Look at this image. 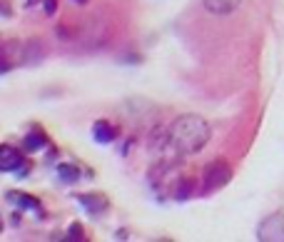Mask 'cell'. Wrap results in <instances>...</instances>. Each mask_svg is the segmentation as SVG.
Wrapping results in <instances>:
<instances>
[{"mask_svg": "<svg viewBox=\"0 0 284 242\" xmlns=\"http://www.w3.org/2000/svg\"><path fill=\"white\" fill-rule=\"evenodd\" d=\"M25 58H28V60H25L28 65H35L38 60H42V48H40V42H38V40H33L30 45H28V50H25Z\"/></svg>", "mask_w": 284, "mask_h": 242, "instance_id": "obj_12", "label": "cell"}, {"mask_svg": "<svg viewBox=\"0 0 284 242\" xmlns=\"http://www.w3.org/2000/svg\"><path fill=\"white\" fill-rule=\"evenodd\" d=\"M167 135H170V147L177 155H194L207 145L209 125L200 115H182L170 125Z\"/></svg>", "mask_w": 284, "mask_h": 242, "instance_id": "obj_1", "label": "cell"}, {"mask_svg": "<svg viewBox=\"0 0 284 242\" xmlns=\"http://www.w3.org/2000/svg\"><path fill=\"white\" fill-rule=\"evenodd\" d=\"M202 3L212 15H229V13L237 10L239 0H202Z\"/></svg>", "mask_w": 284, "mask_h": 242, "instance_id": "obj_7", "label": "cell"}, {"mask_svg": "<svg viewBox=\"0 0 284 242\" xmlns=\"http://www.w3.org/2000/svg\"><path fill=\"white\" fill-rule=\"evenodd\" d=\"M23 165H25V158H23V152L20 150H15L10 145L0 147V170L3 172H18Z\"/></svg>", "mask_w": 284, "mask_h": 242, "instance_id": "obj_3", "label": "cell"}, {"mask_svg": "<svg viewBox=\"0 0 284 242\" xmlns=\"http://www.w3.org/2000/svg\"><path fill=\"white\" fill-rule=\"evenodd\" d=\"M42 10H45L48 18H53L57 13V0H42Z\"/></svg>", "mask_w": 284, "mask_h": 242, "instance_id": "obj_14", "label": "cell"}, {"mask_svg": "<svg viewBox=\"0 0 284 242\" xmlns=\"http://www.w3.org/2000/svg\"><path fill=\"white\" fill-rule=\"evenodd\" d=\"M45 145H48V140H45V135H42V133L25 135V150H30V152H38L40 147H45Z\"/></svg>", "mask_w": 284, "mask_h": 242, "instance_id": "obj_11", "label": "cell"}, {"mask_svg": "<svg viewBox=\"0 0 284 242\" xmlns=\"http://www.w3.org/2000/svg\"><path fill=\"white\" fill-rule=\"evenodd\" d=\"M8 200L15 202L18 207H23V210H33V212H42L40 202L35 200L33 195H25V192H8Z\"/></svg>", "mask_w": 284, "mask_h": 242, "instance_id": "obj_8", "label": "cell"}, {"mask_svg": "<svg viewBox=\"0 0 284 242\" xmlns=\"http://www.w3.org/2000/svg\"><path fill=\"white\" fill-rule=\"evenodd\" d=\"M192 192H194V182L192 180H180L177 190H174V200L185 202V200H189V197H192Z\"/></svg>", "mask_w": 284, "mask_h": 242, "instance_id": "obj_10", "label": "cell"}, {"mask_svg": "<svg viewBox=\"0 0 284 242\" xmlns=\"http://www.w3.org/2000/svg\"><path fill=\"white\" fill-rule=\"evenodd\" d=\"M232 180V167L225 160H212L202 172V192H217Z\"/></svg>", "mask_w": 284, "mask_h": 242, "instance_id": "obj_2", "label": "cell"}, {"mask_svg": "<svg viewBox=\"0 0 284 242\" xmlns=\"http://www.w3.org/2000/svg\"><path fill=\"white\" fill-rule=\"evenodd\" d=\"M82 235H85L82 232V225L80 222H73L70 230H68V240H82Z\"/></svg>", "mask_w": 284, "mask_h": 242, "instance_id": "obj_13", "label": "cell"}, {"mask_svg": "<svg viewBox=\"0 0 284 242\" xmlns=\"http://www.w3.org/2000/svg\"><path fill=\"white\" fill-rule=\"evenodd\" d=\"M73 3H80V5H85V3H87V0H73Z\"/></svg>", "mask_w": 284, "mask_h": 242, "instance_id": "obj_15", "label": "cell"}, {"mask_svg": "<svg viewBox=\"0 0 284 242\" xmlns=\"http://www.w3.org/2000/svg\"><path fill=\"white\" fill-rule=\"evenodd\" d=\"M77 202L90 212V215H100L107 210V197L105 195H80Z\"/></svg>", "mask_w": 284, "mask_h": 242, "instance_id": "obj_5", "label": "cell"}, {"mask_svg": "<svg viewBox=\"0 0 284 242\" xmlns=\"http://www.w3.org/2000/svg\"><path fill=\"white\" fill-rule=\"evenodd\" d=\"M93 138H95V142L107 145V142H113V140L117 138V127H113L107 120H97V122L93 125Z\"/></svg>", "mask_w": 284, "mask_h": 242, "instance_id": "obj_6", "label": "cell"}, {"mask_svg": "<svg viewBox=\"0 0 284 242\" xmlns=\"http://www.w3.org/2000/svg\"><path fill=\"white\" fill-rule=\"evenodd\" d=\"M33 3H35V0H30V5H33Z\"/></svg>", "mask_w": 284, "mask_h": 242, "instance_id": "obj_16", "label": "cell"}, {"mask_svg": "<svg viewBox=\"0 0 284 242\" xmlns=\"http://www.w3.org/2000/svg\"><path fill=\"white\" fill-rule=\"evenodd\" d=\"M57 178L62 182H75V180H80V167H75V165H57Z\"/></svg>", "mask_w": 284, "mask_h": 242, "instance_id": "obj_9", "label": "cell"}, {"mask_svg": "<svg viewBox=\"0 0 284 242\" xmlns=\"http://www.w3.org/2000/svg\"><path fill=\"white\" fill-rule=\"evenodd\" d=\"M284 232V215H272L259 225V240H277Z\"/></svg>", "mask_w": 284, "mask_h": 242, "instance_id": "obj_4", "label": "cell"}]
</instances>
